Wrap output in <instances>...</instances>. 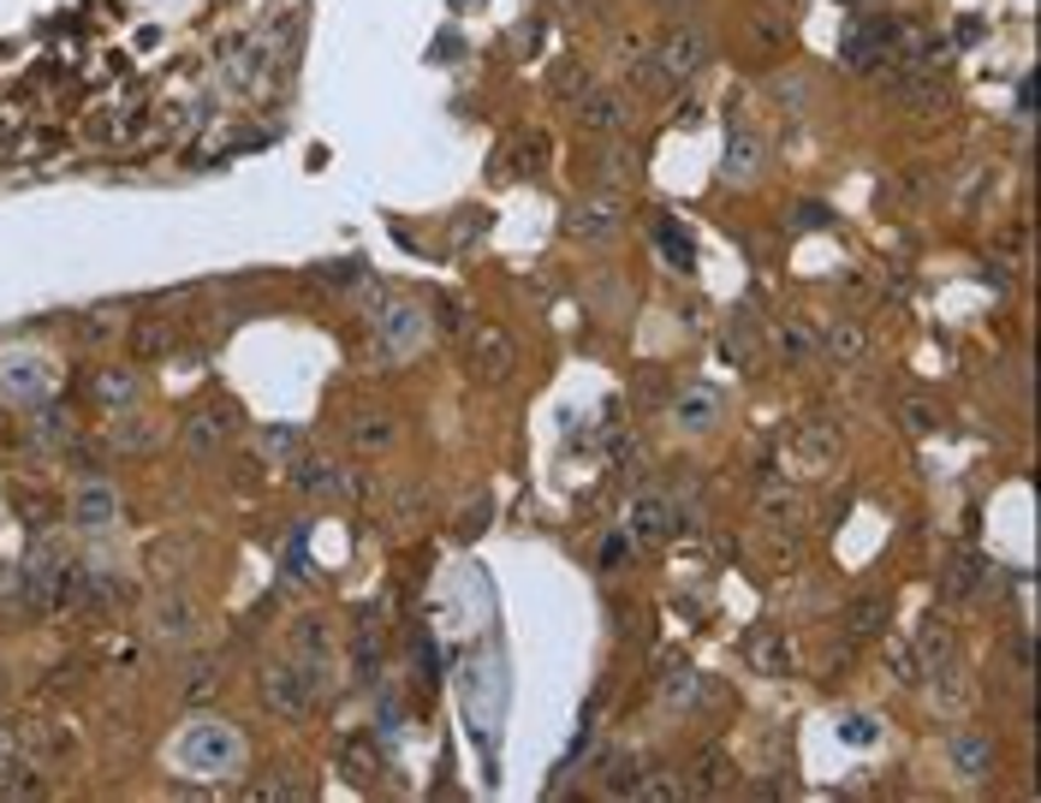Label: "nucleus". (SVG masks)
<instances>
[{
  "mask_svg": "<svg viewBox=\"0 0 1041 803\" xmlns=\"http://www.w3.org/2000/svg\"><path fill=\"white\" fill-rule=\"evenodd\" d=\"M714 42L697 24H672L661 42H649V66H643V90H672V84H691L709 66Z\"/></svg>",
  "mask_w": 1041,
  "mask_h": 803,
  "instance_id": "f257e3e1",
  "label": "nucleus"
},
{
  "mask_svg": "<svg viewBox=\"0 0 1041 803\" xmlns=\"http://www.w3.org/2000/svg\"><path fill=\"white\" fill-rule=\"evenodd\" d=\"M316 673L304 661H274L269 673H262V703H269L274 721H304V714L316 708Z\"/></svg>",
  "mask_w": 1041,
  "mask_h": 803,
  "instance_id": "f03ea898",
  "label": "nucleus"
},
{
  "mask_svg": "<svg viewBox=\"0 0 1041 803\" xmlns=\"http://www.w3.org/2000/svg\"><path fill=\"white\" fill-rule=\"evenodd\" d=\"M840 452H845V435H840V422H828V417H810L786 435V459L798 476H828L833 464H840Z\"/></svg>",
  "mask_w": 1041,
  "mask_h": 803,
  "instance_id": "7ed1b4c3",
  "label": "nucleus"
},
{
  "mask_svg": "<svg viewBox=\"0 0 1041 803\" xmlns=\"http://www.w3.org/2000/svg\"><path fill=\"white\" fill-rule=\"evenodd\" d=\"M179 762L190 773H232L244 762V744H239V733H227L221 721H197L179 738Z\"/></svg>",
  "mask_w": 1041,
  "mask_h": 803,
  "instance_id": "20e7f679",
  "label": "nucleus"
},
{
  "mask_svg": "<svg viewBox=\"0 0 1041 803\" xmlns=\"http://www.w3.org/2000/svg\"><path fill=\"white\" fill-rule=\"evenodd\" d=\"M566 239L571 244H607L613 232L625 227V197L620 191H590V197H578L566 209Z\"/></svg>",
  "mask_w": 1041,
  "mask_h": 803,
  "instance_id": "39448f33",
  "label": "nucleus"
},
{
  "mask_svg": "<svg viewBox=\"0 0 1041 803\" xmlns=\"http://www.w3.org/2000/svg\"><path fill=\"white\" fill-rule=\"evenodd\" d=\"M423 340H429V316H423L417 304H405V298H387V304H381V316H375V352H381V358L399 363V358L417 352Z\"/></svg>",
  "mask_w": 1041,
  "mask_h": 803,
  "instance_id": "423d86ee",
  "label": "nucleus"
},
{
  "mask_svg": "<svg viewBox=\"0 0 1041 803\" xmlns=\"http://www.w3.org/2000/svg\"><path fill=\"white\" fill-rule=\"evenodd\" d=\"M464 363H471V382L476 387H501L512 370H518V340L501 328H482L471 333V352H464Z\"/></svg>",
  "mask_w": 1041,
  "mask_h": 803,
  "instance_id": "0eeeda50",
  "label": "nucleus"
},
{
  "mask_svg": "<svg viewBox=\"0 0 1041 803\" xmlns=\"http://www.w3.org/2000/svg\"><path fill=\"white\" fill-rule=\"evenodd\" d=\"M892 48H899V24H892V19H863L840 42V54H845V66H852V72H881Z\"/></svg>",
  "mask_w": 1041,
  "mask_h": 803,
  "instance_id": "6e6552de",
  "label": "nucleus"
},
{
  "mask_svg": "<svg viewBox=\"0 0 1041 803\" xmlns=\"http://www.w3.org/2000/svg\"><path fill=\"white\" fill-rule=\"evenodd\" d=\"M632 96L625 90H607V84H590V90L578 96V125L595 131V138H620L625 125H632Z\"/></svg>",
  "mask_w": 1041,
  "mask_h": 803,
  "instance_id": "1a4fd4ad",
  "label": "nucleus"
},
{
  "mask_svg": "<svg viewBox=\"0 0 1041 803\" xmlns=\"http://www.w3.org/2000/svg\"><path fill=\"white\" fill-rule=\"evenodd\" d=\"M48 393H54V370H48L42 358H31V352L0 358V399L36 405V399H48Z\"/></svg>",
  "mask_w": 1041,
  "mask_h": 803,
  "instance_id": "9d476101",
  "label": "nucleus"
},
{
  "mask_svg": "<svg viewBox=\"0 0 1041 803\" xmlns=\"http://www.w3.org/2000/svg\"><path fill=\"white\" fill-rule=\"evenodd\" d=\"M761 167H768V138L750 131V125H732V138L721 150V179L726 185H750V179H761Z\"/></svg>",
  "mask_w": 1041,
  "mask_h": 803,
  "instance_id": "9b49d317",
  "label": "nucleus"
},
{
  "mask_svg": "<svg viewBox=\"0 0 1041 803\" xmlns=\"http://www.w3.org/2000/svg\"><path fill=\"white\" fill-rule=\"evenodd\" d=\"M756 506H761V530H774V536H791L803 524V494H798V482H786V476H761Z\"/></svg>",
  "mask_w": 1041,
  "mask_h": 803,
  "instance_id": "f8f14e48",
  "label": "nucleus"
},
{
  "mask_svg": "<svg viewBox=\"0 0 1041 803\" xmlns=\"http://www.w3.org/2000/svg\"><path fill=\"white\" fill-rule=\"evenodd\" d=\"M744 654H750V667H756V673H768V679H791V673H798V649H791V637L774 631V625L750 631Z\"/></svg>",
  "mask_w": 1041,
  "mask_h": 803,
  "instance_id": "ddd939ff",
  "label": "nucleus"
},
{
  "mask_svg": "<svg viewBox=\"0 0 1041 803\" xmlns=\"http://www.w3.org/2000/svg\"><path fill=\"white\" fill-rule=\"evenodd\" d=\"M738 785V768H732L726 750H714V744H702L691 756V780H684V792L691 798H714V792H732Z\"/></svg>",
  "mask_w": 1041,
  "mask_h": 803,
  "instance_id": "4468645a",
  "label": "nucleus"
},
{
  "mask_svg": "<svg viewBox=\"0 0 1041 803\" xmlns=\"http://www.w3.org/2000/svg\"><path fill=\"white\" fill-rule=\"evenodd\" d=\"M946 762H952V773H958V780L976 785V780H988V773H994V744L964 726V733L946 738Z\"/></svg>",
  "mask_w": 1041,
  "mask_h": 803,
  "instance_id": "2eb2a0df",
  "label": "nucleus"
},
{
  "mask_svg": "<svg viewBox=\"0 0 1041 803\" xmlns=\"http://www.w3.org/2000/svg\"><path fill=\"white\" fill-rule=\"evenodd\" d=\"M821 352H828L840 370H857V363H875V340L863 321H833L828 333H821Z\"/></svg>",
  "mask_w": 1041,
  "mask_h": 803,
  "instance_id": "dca6fc26",
  "label": "nucleus"
},
{
  "mask_svg": "<svg viewBox=\"0 0 1041 803\" xmlns=\"http://www.w3.org/2000/svg\"><path fill=\"white\" fill-rule=\"evenodd\" d=\"M922 684L934 691V708H941V714H964V708H971V673H964L952 654H946V661H934L929 673H922Z\"/></svg>",
  "mask_w": 1041,
  "mask_h": 803,
  "instance_id": "f3484780",
  "label": "nucleus"
},
{
  "mask_svg": "<svg viewBox=\"0 0 1041 803\" xmlns=\"http://www.w3.org/2000/svg\"><path fill=\"white\" fill-rule=\"evenodd\" d=\"M72 518H78V530H113V518H120V501H113L108 482H78V494H72Z\"/></svg>",
  "mask_w": 1041,
  "mask_h": 803,
  "instance_id": "a211bd4d",
  "label": "nucleus"
},
{
  "mask_svg": "<svg viewBox=\"0 0 1041 803\" xmlns=\"http://www.w3.org/2000/svg\"><path fill=\"white\" fill-rule=\"evenodd\" d=\"M672 501L667 494H637L632 501V518H625V530H632V542H661V536L672 530Z\"/></svg>",
  "mask_w": 1041,
  "mask_h": 803,
  "instance_id": "6ab92c4d",
  "label": "nucleus"
},
{
  "mask_svg": "<svg viewBox=\"0 0 1041 803\" xmlns=\"http://www.w3.org/2000/svg\"><path fill=\"white\" fill-rule=\"evenodd\" d=\"M227 429H232V411H227V405H202V411L185 417V447L197 452V459H209V452L227 441Z\"/></svg>",
  "mask_w": 1041,
  "mask_h": 803,
  "instance_id": "aec40b11",
  "label": "nucleus"
},
{
  "mask_svg": "<svg viewBox=\"0 0 1041 803\" xmlns=\"http://www.w3.org/2000/svg\"><path fill=\"white\" fill-rule=\"evenodd\" d=\"M595 179H601V191H625V185L643 179V155L632 143H607V150L595 155Z\"/></svg>",
  "mask_w": 1041,
  "mask_h": 803,
  "instance_id": "412c9836",
  "label": "nucleus"
},
{
  "mask_svg": "<svg viewBox=\"0 0 1041 803\" xmlns=\"http://www.w3.org/2000/svg\"><path fill=\"white\" fill-rule=\"evenodd\" d=\"M721 417V393H714L709 382H691L679 393V399H672V422H679V429H709V422Z\"/></svg>",
  "mask_w": 1041,
  "mask_h": 803,
  "instance_id": "4be33fe9",
  "label": "nucleus"
},
{
  "mask_svg": "<svg viewBox=\"0 0 1041 803\" xmlns=\"http://www.w3.org/2000/svg\"><path fill=\"white\" fill-rule=\"evenodd\" d=\"M292 654H298V661L321 679V673H328V661H333L328 625H321V619H298V631H292Z\"/></svg>",
  "mask_w": 1041,
  "mask_h": 803,
  "instance_id": "5701e85b",
  "label": "nucleus"
},
{
  "mask_svg": "<svg viewBox=\"0 0 1041 803\" xmlns=\"http://www.w3.org/2000/svg\"><path fill=\"white\" fill-rule=\"evenodd\" d=\"M150 619H155V637H167V642H185V637H197V607H190L185 595H161Z\"/></svg>",
  "mask_w": 1041,
  "mask_h": 803,
  "instance_id": "b1692460",
  "label": "nucleus"
},
{
  "mask_svg": "<svg viewBox=\"0 0 1041 803\" xmlns=\"http://www.w3.org/2000/svg\"><path fill=\"white\" fill-rule=\"evenodd\" d=\"M393 441H399V422H393L387 411H358L351 417V447L358 452H387Z\"/></svg>",
  "mask_w": 1041,
  "mask_h": 803,
  "instance_id": "393cba45",
  "label": "nucleus"
},
{
  "mask_svg": "<svg viewBox=\"0 0 1041 803\" xmlns=\"http://www.w3.org/2000/svg\"><path fill=\"white\" fill-rule=\"evenodd\" d=\"M881 625H887V595L881 590L852 595V607H845V631H852V637H875Z\"/></svg>",
  "mask_w": 1041,
  "mask_h": 803,
  "instance_id": "a878e982",
  "label": "nucleus"
},
{
  "mask_svg": "<svg viewBox=\"0 0 1041 803\" xmlns=\"http://www.w3.org/2000/svg\"><path fill=\"white\" fill-rule=\"evenodd\" d=\"M661 703L672 714H691L702 703V679L691 673V667H672V673H661Z\"/></svg>",
  "mask_w": 1041,
  "mask_h": 803,
  "instance_id": "bb28decb",
  "label": "nucleus"
},
{
  "mask_svg": "<svg viewBox=\"0 0 1041 803\" xmlns=\"http://www.w3.org/2000/svg\"><path fill=\"white\" fill-rule=\"evenodd\" d=\"M90 393H96V405H108V411H125V405H138V375H125V370H101Z\"/></svg>",
  "mask_w": 1041,
  "mask_h": 803,
  "instance_id": "cd10ccee",
  "label": "nucleus"
},
{
  "mask_svg": "<svg viewBox=\"0 0 1041 803\" xmlns=\"http://www.w3.org/2000/svg\"><path fill=\"white\" fill-rule=\"evenodd\" d=\"M887 673L899 679V684H911V691L922 684V673H929V661H922L917 637H899V642H892V649H887Z\"/></svg>",
  "mask_w": 1041,
  "mask_h": 803,
  "instance_id": "c85d7f7f",
  "label": "nucleus"
},
{
  "mask_svg": "<svg viewBox=\"0 0 1041 803\" xmlns=\"http://www.w3.org/2000/svg\"><path fill=\"white\" fill-rule=\"evenodd\" d=\"M786 36H791L786 12L780 7H756V19H750V42H756V48L774 54V48H786Z\"/></svg>",
  "mask_w": 1041,
  "mask_h": 803,
  "instance_id": "c756f323",
  "label": "nucleus"
},
{
  "mask_svg": "<svg viewBox=\"0 0 1041 803\" xmlns=\"http://www.w3.org/2000/svg\"><path fill=\"white\" fill-rule=\"evenodd\" d=\"M821 352V333L810 328V321H786L780 328V358L786 363H810Z\"/></svg>",
  "mask_w": 1041,
  "mask_h": 803,
  "instance_id": "7c9ffc66",
  "label": "nucleus"
},
{
  "mask_svg": "<svg viewBox=\"0 0 1041 803\" xmlns=\"http://www.w3.org/2000/svg\"><path fill=\"white\" fill-rule=\"evenodd\" d=\"M351 654H358V679H375V673H381V625H375V619L358 625V642H351Z\"/></svg>",
  "mask_w": 1041,
  "mask_h": 803,
  "instance_id": "2f4dec72",
  "label": "nucleus"
},
{
  "mask_svg": "<svg viewBox=\"0 0 1041 803\" xmlns=\"http://www.w3.org/2000/svg\"><path fill=\"white\" fill-rule=\"evenodd\" d=\"M976 590H982V560L976 553H958V560L946 565V595L964 602V595H976Z\"/></svg>",
  "mask_w": 1041,
  "mask_h": 803,
  "instance_id": "473e14b6",
  "label": "nucleus"
},
{
  "mask_svg": "<svg viewBox=\"0 0 1041 803\" xmlns=\"http://www.w3.org/2000/svg\"><path fill=\"white\" fill-rule=\"evenodd\" d=\"M899 422L905 435H941V411L929 399H899Z\"/></svg>",
  "mask_w": 1041,
  "mask_h": 803,
  "instance_id": "72a5a7b5",
  "label": "nucleus"
},
{
  "mask_svg": "<svg viewBox=\"0 0 1041 803\" xmlns=\"http://www.w3.org/2000/svg\"><path fill=\"white\" fill-rule=\"evenodd\" d=\"M423 506H429V494H423L417 482H399V488H393V524H399V530H410V524L423 518Z\"/></svg>",
  "mask_w": 1041,
  "mask_h": 803,
  "instance_id": "f704fd0d",
  "label": "nucleus"
},
{
  "mask_svg": "<svg viewBox=\"0 0 1041 803\" xmlns=\"http://www.w3.org/2000/svg\"><path fill=\"white\" fill-rule=\"evenodd\" d=\"M726 358L732 363H750L756 358V328H750V316H732V328H726Z\"/></svg>",
  "mask_w": 1041,
  "mask_h": 803,
  "instance_id": "c9c22d12",
  "label": "nucleus"
},
{
  "mask_svg": "<svg viewBox=\"0 0 1041 803\" xmlns=\"http://www.w3.org/2000/svg\"><path fill=\"white\" fill-rule=\"evenodd\" d=\"M684 785L672 780V773H661V768H637V780H632V798H679Z\"/></svg>",
  "mask_w": 1041,
  "mask_h": 803,
  "instance_id": "e433bc0d",
  "label": "nucleus"
},
{
  "mask_svg": "<svg viewBox=\"0 0 1041 803\" xmlns=\"http://www.w3.org/2000/svg\"><path fill=\"white\" fill-rule=\"evenodd\" d=\"M262 452H269V459H298V452H304V435L292 429V422H286V429L274 422V429H262Z\"/></svg>",
  "mask_w": 1041,
  "mask_h": 803,
  "instance_id": "4c0bfd02",
  "label": "nucleus"
},
{
  "mask_svg": "<svg viewBox=\"0 0 1041 803\" xmlns=\"http://www.w3.org/2000/svg\"><path fill=\"white\" fill-rule=\"evenodd\" d=\"M541 150H548V143H541V131H524V138H512V167H518V173H536L541 161H548Z\"/></svg>",
  "mask_w": 1041,
  "mask_h": 803,
  "instance_id": "58836bf2",
  "label": "nucleus"
},
{
  "mask_svg": "<svg viewBox=\"0 0 1041 803\" xmlns=\"http://www.w3.org/2000/svg\"><path fill=\"white\" fill-rule=\"evenodd\" d=\"M655 244H661V256H672V268H691V262H697V256H691V244H684V232H679V227H667V221L655 227Z\"/></svg>",
  "mask_w": 1041,
  "mask_h": 803,
  "instance_id": "ea45409f",
  "label": "nucleus"
},
{
  "mask_svg": "<svg viewBox=\"0 0 1041 803\" xmlns=\"http://www.w3.org/2000/svg\"><path fill=\"white\" fill-rule=\"evenodd\" d=\"M988 185H994V173H988V167H971V179L958 185V209H964V215L982 209V191H988Z\"/></svg>",
  "mask_w": 1041,
  "mask_h": 803,
  "instance_id": "a19ab883",
  "label": "nucleus"
},
{
  "mask_svg": "<svg viewBox=\"0 0 1041 803\" xmlns=\"http://www.w3.org/2000/svg\"><path fill=\"white\" fill-rule=\"evenodd\" d=\"M583 90H590V72H583V66H560V72H554V96H571V101H578Z\"/></svg>",
  "mask_w": 1041,
  "mask_h": 803,
  "instance_id": "79ce46f5",
  "label": "nucleus"
},
{
  "mask_svg": "<svg viewBox=\"0 0 1041 803\" xmlns=\"http://www.w3.org/2000/svg\"><path fill=\"white\" fill-rule=\"evenodd\" d=\"M131 345H138V358H161L173 345V333L167 328H138V333H131Z\"/></svg>",
  "mask_w": 1041,
  "mask_h": 803,
  "instance_id": "37998d69",
  "label": "nucleus"
},
{
  "mask_svg": "<svg viewBox=\"0 0 1041 803\" xmlns=\"http://www.w3.org/2000/svg\"><path fill=\"white\" fill-rule=\"evenodd\" d=\"M774 96H780L786 113H803V96H810V84H803V78H774Z\"/></svg>",
  "mask_w": 1041,
  "mask_h": 803,
  "instance_id": "c03bdc74",
  "label": "nucleus"
},
{
  "mask_svg": "<svg viewBox=\"0 0 1041 803\" xmlns=\"http://www.w3.org/2000/svg\"><path fill=\"white\" fill-rule=\"evenodd\" d=\"M632 548H637L632 536H620V530H613L607 542H601V565H607V572H613V565H625V560H632Z\"/></svg>",
  "mask_w": 1041,
  "mask_h": 803,
  "instance_id": "a18cd8bd",
  "label": "nucleus"
},
{
  "mask_svg": "<svg viewBox=\"0 0 1041 803\" xmlns=\"http://www.w3.org/2000/svg\"><path fill=\"white\" fill-rule=\"evenodd\" d=\"M791 227H828V209H821V202H798V209H791Z\"/></svg>",
  "mask_w": 1041,
  "mask_h": 803,
  "instance_id": "49530a36",
  "label": "nucleus"
},
{
  "mask_svg": "<svg viewBox=\"0 0 1041 803\" xmlns=\"http://www.w3.org/2000/svg\"><path fill=\"white\" fill-rule=\"evenodd\" d=\"M887 191H892V202H922V197H917V191H922V179H917V173H905V179H892Z\"/></svg>",
  "mask_w": 1041,
  "mask_h": 803,
  "instance_id": "de8ad7c7",
  "label": "nucleus"
},
{
  "mask_svg": "<svg viewBox=\"0 0 1041 803\" xmlns=\"http://www.w3.org/2000/svg\"><path fill=\"white\" fill-rule=\"evenodd\" d=\"M845 738H852V744H875V721H869V714H852V721H845Z\"/></svg>",
  "mask_w": 1041,
  "mask_h": 803,
  "instance_id": "09e8293b",
  "label": "nucleus"
},
{
  "mask_svg": "<svg viewBox=\"0 0 1041 803\" xmlns=\"http://www.w3.org/2000/svg\"><path fill=\"white\" fill-rule=\"evenodd\" d=\"M554 12H560V19H590L595 12V0H548Z\"/></svg>",
  "mask_w": 1041,
  "mask_h": 803,
  "instance_id": "8fccbe9b",
  "label": "nucleus"
},
{
  "mask_svg": "<svg viewBox=\"0 0 1041 803\" xmlns=\"http://www.w3.org/2000/svg\"><path fill=\"white\" fill-rule=\"evenodd\" d=\"M185 691L190 696H209L215 691V667H197V679H185Z\"/></svg>",
  "mask_w": 1041,
  "mask_h": 803,
  "instance_id": "3c124183",
  "label": "nucleus"
},
{
  "mask_svg": "<svg viewBox=\"0 0 1041 803\" xmlns=\"http://www.w3.org/2000/svg\"><path fill=\"white\" fill-rule=\"evenodd\" d=\"M435 61H459V36H441V42H435Z\"/></svg>",
  "mask_w": 1041,
  "mask_h": 803,
  "instance_id": "603ef678",
  "label": "nucleus"
},
{
  "mask_svg": "<svg viewBox=\"0 0 1041 803\" xmlns=\"http://www.w3.org/2000/svg\"><path fill=\"white\" fill-rule=\"evenodd\" d=\"M649 7H661V12H684V7H697V0H649Z\"/></svg>",
  "mask_w": 1041,
  "mask_h": 803,
  "instance_id": "864d4df0",
  "label": "nucleus"
}]
</instances>
